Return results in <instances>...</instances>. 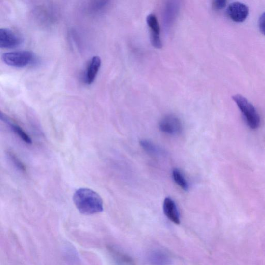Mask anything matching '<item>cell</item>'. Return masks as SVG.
I'll use <instances>...</instances> for the list:
<instances>
[{
    "mask_svg": "<svg viewBox=\"0 0 265 265\" xmlns=\"http://www.w3.org/2000/svg\"><path fill=\"white\" fill-rule=\"evenodd\" d=\"M0 119L6 123V124L11 128L14 133L19 137L22 139L25 143L27 144H32V140L31 137L28 135L23 129L17 124H15L11 119H9L6 115L2 112L0 114Z\"/></svg>",
    "mask_w": 265,
    "mask_h": 265,
    "instance_id": "obj_9",
    "label": "cell"
},
{
    "mask_svg": "<svg viewBox=\"0 0 265 265\" xmlns=\"http://www.w3.org/2000/svg\"><path fill=\"white\" fill-rule=\"evenodd\" d=\"M159 128L165 134L176 136L181 133L183 125L181 120L177 116L168 115L160 121Z\"/></svg>",
    "mask_w": 265,
    "mask_h": 265,
    "instance_id": "obj_4",
    "label": "cell"
},
{
    "mask_svg": "<svg viewBox=\"0 0 265 265\" xmlns=\"http://www.w3.org/2000/svg\"><path fill=\"white\" fill-rule=\"evenodd\" d=\"M2 59L7 65L15 68H23L33 62L34 56L29 51H16L4 53Z\"/></svg>",
    "mask_w": 265,
    "mask_h": 265,
    "instance_id": "obj_3",
    "label": "cell"
},
{
    "mask_svg": "<svg viewBox=\"0 0 265 265\" xmlns=\"http://www.w3.org/2000/svg\"><path fill=\"white\" fill-rule=\"evenodd\" d=\"M173 178L175 183L185 191H188L190 188L187 179L181 170L175 168L172 172Z\"/></svg>",
    "mask_w": 265,
    "mask_h": 265,
    "instance_id": "obj_14",
    "label": "cell"
},
{
    "mask_svg": "<svg viewBox=\"0 0 265 265\" xmlns=\"http://www.w3.org/2000/svg\"><path fill=\"white\" fill-rule=\"evenodd\" d=\"M108 5V1L94 2L90 7V11L92 13L98 14L103 11Z\"/></svg>",
    "mask_w": 265,
    "mask_h": 265,
    "instance_id": "obj_16",
    "label": "cell"
},
{
    "mask_svg": "<svg viewBox=\"0 0 265 265\" xmlns=\"http://www.w3.org/2000/svg\"><path fill=\"white\" fill-rule=\"evenodd\" d=\"M101 65V60L98 56H93L91 60L85 77L87 84H92L95 80Z\"/></svg>",
    "mask_w": 265,
    "mask_h": 265,
    "instance_id": "obj_10",
    "label": "cell"
},
{
    "mask_svg": "<svg viewBox=\"0 0 265 265\" xmlns=\"http://www.w3.org/2000/svg\"><path fill=\"white\" fill-rule=\"evenodd\" d=\"M149 260L152 265H169L171 261L168 254L160 250H155L151 252Z\"/></svg>",
    "mask_w": 265,
    "mask_h": 265,
    "instance_id": "obj_12",
    "label": "cell"
},
{
    "mask_svg": "<svg viewBox=\"0 0 265 265\" xmlns=\"http://www.w3.org/2000/svg\"><path fill=\"white\" fill-rule=\"evenodd\" d=\"M140 145L146 152L153 156H163L165 155L164 151L148 140L143 139L140 141Z\"/></svg>",
    "mask_w": 265,
    "mask_h": 265,
    "instance_id": "obj_13",
    "label": "cell"
},
{
    "mask_svg": "<svg viewBox=\"0 0 265 265\" xmlns=\"http://www.w3.org/2000/svg\"><path fill=\"white\" fill-rule=\"evenodd\" d=\"M76 207L82 214L91 215L103 211V202L101 196L88 188H80L73 195Z\"/></svg>",
    "mask_w": 265,
    "mask_h": 265,
    "instance_id": "obj_1",
    "label": "cell"
},
{
    "mask_svg": "<svg viewBox=\"0 0 265 265\" xmlns=\"http://www.w3.org/2000/svg\"><path fill=\"white\" fill-rule=\"evenodd\" d=\"M178 5L176 2H170L167 4L164 13V20L167 29L173 24L178 14Z\"/></svg>",
    "mask_w": 265,
    "mask_h": 265,
    "instance_id": "obj_11",
    "label": "cell"
},
{
    "mask_svg": "<svg viewBox=\"0 0 265 265\" xmlns=\"http://www.w3.org/2000/svg\"><path fill=\"white\" fill-rule=\"evenodd\" d=\"M233 99L241 110L248 126L252 129H257L260 125V118L252 104L240 94L233 97Z\"/></svg>",
    "mask_w": 265,
    "mask_h": 265,
    "instance_id": "obj_2",
    "label": "cell"
},
{
    "mask_svg": "<svg viewBox=\"0 0 265 265\" xmlns=\"http://www.w3.org/2000/svg\"><path fill=\"white\" fill-rule=\"evenodd\" d=\"M163 212L167 218L176 224L181 223L178 207L172 198L166 197L163 203Z\"/></svg>",
    "mask_w": 265,
    "mask_h": 265,
    "instance_id": "obj_8",
    "label": "cell"
},
{
    "mask_svg": "<svg viewBox=\"0 0 265 265\" xmlns=\"http://www.w3.org/2000/svg\"><path fill=\"white\" fill-rule=\"evenodd\" d=\"M147 23L150 31L151 42L155 48H162V43L160 37V27L157 17L150 14L147 17Z\"/></svg>",
    "mask_w": 265,
    "mask_h": 265,
    "instance_id": "obj_6",
    "label": "cell"
},
{
    "mask_svg": "<svg viewBox=\"0 0 265 265\" xmlns=\"http://www.w3.org/2000/svg\"><path fill=\"white\" fill-rule=\"evenodd\" d=\"M249 8L243 3L234 2L227 9V13L232 20L237 23L244 22L249 15Z\"/></svg>",
    "mask_w": 265,
    "mask_h": 265,
    "instance_id": "obj_7",
    "label": "cell"
},
{
    "mask_svg": "<svg viewBox=\"0 0 265 265\" xmlns=\"http://www.w3.org/2000/svg\"><path fill=\"white\" fill-rule=\"evenodd\" d=\"M23 40L12 31L7 29L0 30V47L2 49H13L20 46Z\"/></svg>",
    "mask_w": 265,
    "mask_h": 265,
    "instance_id": "obj_5",
    "label": "cell"
},
{
    "mask_svg": "<svg viewBox=\"0 0 265 265\" xmlns=\"http://www.w3.org/2000/svg\"><path fill=\"white\" fill-rule=\"evenodd\" d=\"M226 5V1L224 0H217L213 3V7L217 10H221L224 8Z\"/></svg>",
    "mask_w": 265,
    "mask_h": 265,
    "instance_id": "obj_18",
    "label": "cell"
},
{
    "mask_svg": "<svg viewBox=\"0 0 265 265\" xmlns=\"http://www.w3.org/2000/svg\"><path fill=\"white\" fill-rule=\"evenodd\" d=\"M11 162L13 163L14 166L20 172H26V167L24 164L21 161V160L18 158L11 151H8L7 154Z\"/></svg>",
    "mask_w": 265,
    "mask_h": 265,
    "instance_id": "obj_15",
    "label": "cell"
},
{
    "mask_svg": "<svg viewBox=\"0 0 265 265\" xmlns=\"http://www.w3.org/2000/svg\"><path fill=\"white\" fill-rule=\"evenodd\" d=\"M259 27L261 32L265 35V12L260 18Z\"/></svg>",
    "mask_w": 265,
    "mask_h": 265,
    "instance_id": "obj_17",
    "label": "cell"
}]
</instances>
